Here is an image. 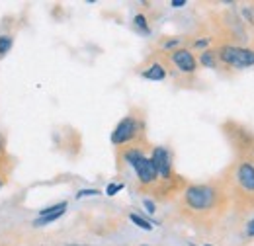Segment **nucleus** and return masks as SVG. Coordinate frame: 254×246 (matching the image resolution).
<instances>
[{
  "mask_svg": "<svg viewBox=\"0 0 254 246\" xmlns=\"http://www.w3.org/2000/svg\"><path fill=\"white\" fill-rule=\"evenodd\" d=\"M227 193L219 184H190L182 191L180 211L191 223H211L217 221L225 211Z\"/></svg>",
  "mask_w": 254,
  "mask_h": 246,
  "instance_id": "f257e3e1",
  "label": "nucleus"
},
{
  "mask_svg": "<svg viewBox=\"0 0 254 246\" xmlns=\"http://www.w3.org/2000/svg\"><path fill=\"white\" fill-rule=\"evenodd\" d=\"M124 160L133 168L135 176H137V182L141 187H147V189H155L160 184L159 180V172L151 160V156L143 153L141 147H127L124 151Z\"/></svg>",
  "mask_w": 254,
  "mask_h": 246,
  "instance_id": "f03ea898",
  "label": "nucleus"
},
{
  "mask_svg": "<svg viewBox=\"0 0 254 246\" xmlns=\"http://www.w3.org/2000/svg\"><path fill=\"white\" fill-rule=\"evenodd\" d=\"M143 133H145V123L139 116H133L129 114L126 116L122 122L116 125V129L112 131V145L116 147H126L131 143H137L139 139H143Z\"/></svg>",
  "mask_w": 254,
  "mask_h": 246,
  "instance_id": "7ed1b4c3",
  "label": "nucleus"
},
{
  "mask_svg": "<svg viewBox=\"0 0 254 246\" xmlns=\"http://www.w3.org/2000/svg\"><path fill=\"white\" fill-rule=\"evenodd\" d=\"M217 59L231 68H251L254 66V49L225 43L217 49Z\"/></svg>",
  "mask_w": 254,
  "mask_h": 246,
  "instance_id": "20e7f679",
  "label": "nucleus"
},
{
  "mask_svg": "<svg viewBox=\"0 0 254 246\" xmlns=\"http://www.w3.org/2000/svg\"><path fill=\"white\" fill-rule=\"evenodd\" d=\"M235 185L241 199H247V203H254V162L253 160H241L235 170Z\"/></svg>",
  "mask_w": 254,
  "mask_h": 246,
  "instance_id": "39448f33",
  "label": "nucleus"
},
{
  "mask_svg": "<svg viewBox=\"0 0 254 246\" xmlns=\"http://www.w3.org/2000/svg\"><path fill=\"white\" fill-rule=\"evenodd\" d=\"M151 160H153V164L159 172V180L162 185H170L178 178L174 174V168H172V154L166 147H153Z\"/></svg>",
  "mask_w": 254,
  "mask_h": 246,
  "instance_id": "423d86ee",
  "label": "nucleus"
},
{
  "mask_svg": "<svg viewBox=\"0 0 254 246\" xmlns=\"http://www.w3.org/2000/svg\"><path fill=\"white\" fill-rule=\"evenodd\" d=\"M168 59L182 74H193L197 70V59H195V55L191 53L190 49H186V47H178V49L170 51Z\"/></svg>",
  "mask_w": 254,
  "mask_h": 246,
  "instance_id": "0eeeda50",
  "label": "nucleus"
},
{
  "mask_svg": "<svg viewBox=\"0 0 254 246\" xmlns=\"http://www.w3.org/2000/svg\"><path fill=\"white\" fill-rule=\"evenodd\" d=\"M166 68H164V64L162 62H153L151 66H147L145 70H143V78H147V80H153V82H160V80H164L166 78Z\"/></svg>",
  "mask_w": 254,
  "mask_h": 246,
  "instance_id": "6e6552de",
  "label": "nucleus"
},
{
  "mask_svg": "<svg viewBox=\"0 0 254 246\" xmlns=\"http://www.w3.org/2000/svg\"><path fill=\"white\" fill-rule=\"evenodd\" d=\"M199 64L205 68H217L219 59H217V49H203L199 53Z\"/></svg>",
  "mask_w": 254,
  "mask_h": 246,
  "instance_id": "1a4fd4ad",
  "label": "nucleus"
},
{
  "mask_svg": "<svg viewBox=\"0 0 254 246\" xmlns=\"http://www.w3.org/2000/svg\"><path fill=\"white\" fill-rule=\"evenodd\" d=\"M133 26H135V30L145 33V35L151 33V28H149V22H147V16H145V14H137V16L133 18Z\"/></svg>",
  "mask_w": 254,
  "mask_h": 246,
  "instance_id": "9d476101",
  "label": "nucleus"
},
{
  "mask_svg": "<svg viewBox=\"0 0 254 246\" xmlns=\"http://www.w3.org/2000/svg\"><path fill=\"white\" fill-rule=\"evenodd\" d=\"M129 221L133 225H137L139 229H143V231H153V227H155V225H151L147 219H143V217L137 215V213H129Z\"/></svg>",
  "mask_w": 254,
  "mask_h": 246,
  "instance_id": "9b49d317",
  "label": "nucleus"
},
{
  "mask_svg": "<svg viewBox=\"0 0 254 246\" xmlns=\"http://www.w3.org/2000/svg\"><path fill=\"white\" fill-rule=\"evenodd\" d=\"M12 45H14V37L12 35H0V57H4L10 49H12Z\"/></svg>",
  "mask_w": 254,
  "mask_h": 246,
  "instance_id": "f8f14e48",
  "label": "nucleus"
},
{
  "mask_svg": "<svg viewBox=\"0 0 254 246\" xmlns=\"http://www.w3.org/2000/svg\"><path fill=\"white\" fill-rule=\"evenodd\" d=\"M102 191L100 189H96V187H86V189H80L78 193H76V199H82V197H92V195H100Z\"/></svg>",
  "mask_w": 254,
  "mask_h": 246,
  "instance_id": "ddd939ff",
  "label": "nucleus"
},
{
  "mask_svg": "<svg viewBox=\"0 0 254 246\" xmlns=\"http://www.w3.org/2000/svg\"><path fill=\"white\" fill-rule=\"evenodd\" d=\"M126 187V184L124 182H120V184H110L108 187H106V195H116L118 191H122Z\"/></svg>",
  "mask_w": 254,
  "mask_h": 246,
  "instance_id": "4468645a",
  "label": "nucleus"
},
{
  "mask_svg": "<svg viewBox=\"0 0 254 246\" xmlns=\"http://www.w3.org/2000/svg\"><path fill=\"white\" fill-rule=\"evenodd\" d=\"M143 205H145L147 213H151V215H155V213H157V205H155V201H153V199L145 197V199H143Z\"/></svg>",
  "mask_w": 254,
  "mask_h": 246,
  "instance_id": "2eb2a0df",
  "label": "nucleus"
},
{
  "mask_svg": "<svg viewBox=\"0 0 254 246\" xmlns=\"http://www.w3.org/2000/svg\"><path fill=\"white\" fill-rule=\"evenodd\" d=\"M245 235H247L249 239H254V217L251 221H247V225H245Z\"/></svg>",
  "mask_w": 254,
  "mask_h": 246,
  "instance_id": "dca6fc26",
  "label": "nucleus"
},
{
  "mask_svg": "<svg viewBox=\"0 0 254 246\" xmlns=\"http://www.w3.org/2000/svg\"><path fill=\"white\" fill-rule=\"evenodd\" d=\"M170 6L172 8H182V6H186V0H172Z\"/></svg>",
  "mask_w": 254,
  "mask_h": 246,
  "instance_id": "f3484780",
  "label": "nucleus"
},
{
  "mask_svg": "<svg viewBox=\"0 0 254 246\" xmlns=\"http://www.w3.org/2000/svg\"><path fill=\"white\" fill-rule=\"evenodd\" d=\"M4 154V137L0 135V156Z\"/></svg>",
  "mask_w": 254,
  "mask_h": 246,
  "instance_id": "a211bd4d",
  "label": "nucleus"
},
{
  "mask_svg": "<svg viewBox=\"0 0 254 246\" xmlns=\"http://www.w3.org/2000/svg\"><path fill=\"white\" fill-rule=\"evenodd\" d=\"M6 184V178H4V174H2V172H0V187H2V185Z\"/></svg>",
  "mask_w": 254,
  "mask_h": 246,
  "instance_id": "6ab92c4d",
  "label": "nucleus"
},
{
  "mask_svg": "<svg viewBox=\"0 0 254 246\" xmlns=\"http://www.w3.org/2000/svg\"><path fill=\"white\" fill-rule=\"evenodd\" d=\"M68 246H86V245H68Z\"/></svg>",
  "mask_w": 254,
  "mask_h": 246,
  "instance_id": "aec40b11",
  "label": "nucleus"
},
{
  "mask_svg": "<svg viewBox=\"0 0 254 246\" xmlns=\"http://www.w3.org/2000/svg\"><path fill=\"white\" fill-rule=\"evenodd\" d=\"M203 246H213V245H203Z\"/></svg>",
  "mask_w": 254,
  "mask_h": 246,
  "instance_id": "412c9836",
  "label": "nucleus"
}]
</instances>
